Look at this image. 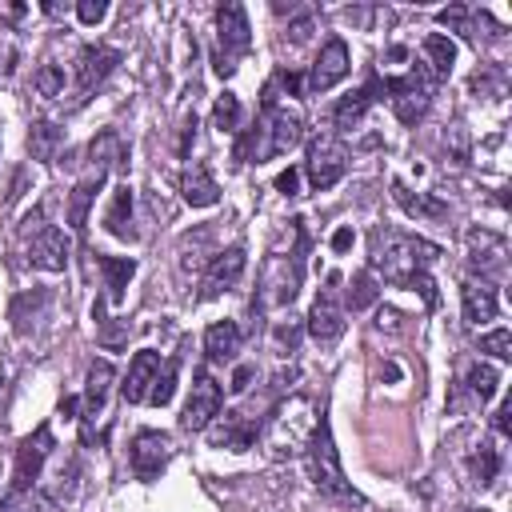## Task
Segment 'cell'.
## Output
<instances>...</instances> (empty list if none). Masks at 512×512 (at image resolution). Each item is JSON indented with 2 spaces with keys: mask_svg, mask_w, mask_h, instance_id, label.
I'll use <instances>...</instances> for the list:
<instances>
[{
  "mask_svg": "<svg viewBox=\"0 0 512 512\" xmlns=\"http://www.w3.org/2000/svg\"><path fill=\"white\" fill-rule=\"evenodd\" d=\"M92 316H96V324H108L104 312H100V304L92 308ZM100 340H104V348H116V344H120V332H108V336H100Z\"/></svg>",
  "mask_w": 512,
  "mask_h": 512,
  "instance_id": "bcb514c9",
  "label": "cell"
},
{
  "mask_svg": "<svg viewBox=\"0 0 512 512\" xmlns=\"http://www.w3.org/2000/svg\"><path fill=\"white\" fill-rule=\"evenodd\" d=\"M296 344H300V320L288 312L284 320L272 324V348L284 356V352H296Z\"/></svg>",
  "mask_w": 512,
  "mask_h": 512,
  "instance_id": "e575fe53",
  "label": "cell"
},
{
  "mask_svg": "<svg viewBox=\"0 0 512 512\" xmlns=\"http://www.w3.org/2000/svg\"><path fill=\"white\" fill-rule=\"evenodd\" d=\"M104 176H108V172H96V168H92L84 180H76V188L68 192V228H76V232L84 228V220H88V208H92V200H96V188L104 184Z\"/></svg>",
  "mask_w": 512,
  "mask_h": 512,
  "instance_id": "d4e9b609",
  "label": "cell"
},
{
  "mask_svg": "<svg viewBox=\"0 0 512 512\" xmlns=\"http://www.w3.org/2000/svg\"><path fill=\"white\" fill-rule=\"evenodd\" d=\"M384 92L392 100V112L400 124H416L428 112V92H432V76L424 68H408L404 76L384 80Z\"/></svg>",
  "mask_w": 512,
  "mask_h": 512,
  "instance_id": "30bf717a",
  "label": "cell"
},
{
  "mask_svg": "<svg viewBox=\"0 0 512 512\" xmlns=\"http://www.w3.org/2000/svg\"><path fill=\"white\" fill-rule=\"evenodd\" d=\"M252 376H256V368H252V364H240V368L232 372V384H228V388H232V392H248Z\"/></svg>",
  "mask_w": 512,
  "mask_h": 512,
  "instance_id": "7bdbcfd3",
  "label": "cell"
},
{
  "mask_svg": "<svg viewBox=\"0 0 512 512\" xmlns=\"http://www.w3.org/2000/svg\"><path fill=\"white\" fill-rule=\"evenodd\" d=\"M0 512H36V500L28 496V488H12L8 496H0Z\"/></svg>",
  "mask_w": 512,
  "mask_h": 512,
  "instance_id": "ab89813d",
  "label": "cell"
},
{
  "mask_svg": "<svg viewBox=\"0 0 512 512\" xmlns=\"http://www.w3.org/2000/svg\"><path fill=\"white\" fill-rule=\"evenodd\" d=\"M408 284H412V288L424 296V304H428V308H436V300H440V296H436V284H432V276H428V272H416Z\"/></svg>",
  "mask_w": 512,
  "mask_h": 512,
  "instance_id": "b9f144b4",
  "label": "cell"
},
{
  "mask_svg": "<svg viewBox=\"0 0 512 512\" xmlns=\"http://www.w3.org/2000/svg\"><path fill=\"white\" fill-rule=\"evenodd\" d=\"M420 52H424V64H428V76L432 80H444L452 72V64H456V44L444 32H428Z\"/></svg>",
  "mask_w": 512,
  "mask_h": 512,
  "instance_id": "484cf974",
  "label": "cell"
},
{
  "mask_svg": "<svg viewBox=\"0 0 512 512\" xmlns=\"http://www.w3.org/2000/svg\"><path fill=\"white\" fill-rule=\"evenodd\" d=\"M76 16H80V24L92 28V24H100V20L108 16V4H104V0H80V4H76Z\"/></svg>",
  "mask_w": 512,
  "mask_h": 512,
  "instance_id": "60d3db41",
  "label": "cell"
},
{
  "mask_svg": "<svg viewBox=\"0 0 512 512\" xmlns=\"http://www.w3.org/2000/svg\"><path fill=\"white\" fill-rule=\"evenodd\" d=\"M156 372H160V352H152V348L136 352L132 364H128V376H124V384H120V396H124L128 404H144L148 392H152Z\"/></svg>",
  "mask_w": 512,
  "mask_h": 512,
  "instance_id": "d6986e66",
  "label": "cell"
},
{
  "mask_svg": "<svg viewBox=\"0 0 512 512\" xmlns=\"http://www.w3.org/2000/svg\"><path fill=\"white\" fill-rule=\"evenodd\" d=\"M480 352H492L496 360H512V332L508 328H496V332L480 336Z\"/></svg>",
  "mask_w": 512,
  "mask_h": 512,
  "instance_id": "74e56055",
  "label": "cell"
},
{
  "mask_svg": "<svg viewBox=\"0 0 512 512\" xmlns=\"http://www.w3.org/2000/svg\"><path fill=\"white\" fill-rule=\"evenodd\" d=\"M28 264L40 272H64L68 264V236L60 228H40L36 236H28Z\"/></svg>",
  "mask_w": 512,
  "mask_h": 512,
  "instance_id": "ac0fdd59",
  "label": "cell"
},
{
  "mask_svg": "<svg viewBox=\"0 0 512 512\" xmlns=\"http://www.w3.org/2000/svg\"><path fill=\"white\" fill-rule=\"evenodd\" d=\"M376 296H380L376 272L372 268H360V272H352V280L344 288V312H364V308L376 304Z\"/></svg>",
  "mask_w": 512,
  "mask_h": 512,
  "instance_id": "83f0119b",
  "label": "cell"
},
{
  "mask_svg": "<svg viewBox=\"0 0 512 512\" xmlns=\"http://www.w3.org/2000/svg\"><path fill=\"white\" fill-rule=\"evenodd\" d=\"M240 340H244V336H240L236 320H212L208 332H204V356H208L212 364H228V360H236Z\"/></svg>",
  "mask_w": 512,
  "mask_h": 512,
  "instance_id": "44dd1931",
  "label": "cell"
},
{
  "mask_svg": "<svg viewBox=\"0 0 512 512\" xmlns=\"http://www.w3.org/2000/svg\"><path fill=\"white\" fill-rule=\"evenodd\" d=\"M348 68H352L348 44H344L340 36H332V40L320 48V56L312 60V68H308V80H304V92H312V96L328 92L332 84H340V80L348 76Z\"/></svg>",
  "mask_w": 512,
  "mask_h": 512,
  "instance_id": "5bb4252c",
  "label": "cell"
},
{
  "mask_svg": "<svg viewBox=\"0 0 512 512\" xmlns=\"http://www.w3.org/2000/svg\"><path fill=\"white\" fill-rule=\"evenodd\" d=\"M368 252H372V268L384 272L388 284H408L416 272H428V264L440 256L436 244L408 236V232H396V228H384V224L372 228Z\"/></svg>",
  "mask_w": 512,
  "mask_h": 512,
  "instance_id": "7a4b0ae2",
  "label": "cell"
},
{
  "mask_svg": "<svg viewBox=\"0 0 512 512\" xmlns=\"http://www.w3.org/2000/svg\"><path fill=\"white\" fill-rule=\"evenodd\" d=\"M304 140V120H300V112H292V108H264L260 112V120H256V128L240 140V160H252V164H264V160H276V156H284V152H292L296 144Z\"/></svg>",
  "mask_w": 512,
  "mask_h": 512,
  "instance_id": "3957f363",
  "label": "cell"
},
{
  "mask_svg": "<svg viewBox=\"0 0 512 512\" xmlns=\"http://www.w3.org/2000/svg\"><path fill=\"white\" fill-rule=\"evenodd\" d=\"M380 96H384V84L372 76L364 88H356L352 96H344V100L336 104V112H332V116H336V128H352V124H360V116L368 112V104L380 100Z\"/></svg>",
  "mask_w": 512,
  "mask_h": 512,
  "instance_id": "cb8c5ba5",
  "label": "cell"
},
{
  "mask_svg": "<svg viewBox=\"0 0 512 512\" xmlns=\"http://www.w3.org/2000/svg\"><path fill=\"white\" fill-rule=\"evenodd\" d=\"M308 468H312V484H316L324 496L360 504V496H356L352 484L344 480V468H340V456H336V444H332V432H328L324 420L316 424V436H312V444H308Z\"/></svg>",
  "mask_w": 512,
  "mask_h": 512,
  "instance_id": "277c9868",
  "label": "cell"
},
{
  "mask_svg": "<svg viewBox=\"0 0 512 512\" xmlns=\"http://www.w3.org/2000/svg\"><path fill=\"white\" fill-rule=\"evenodd\" d=\"M476 512H488V508H476Z\"/></svg>",
  "mask_w": 512,
  "mask_h": 512,
  "instance_id": "681fc988",
  "label": "cell"
},
{
  "mask_svg": "<svg viewBox=\"0 0 512 512\" xmlns=\"http://www.w3.org/2000/svg\"><path fill=\"white\" fill-rule=\"evenodd\" d=\"M496 472H500V452H496L492 444H480L476 456H472V476H476V484L488 488V484L496 480Z\"/></svg>",
  "mask_w": 512,
  "mask_h": 512,
  "instance_id": "836d02e7",
  "label": "cell"
},
{
  "mask_svg": "<svg viewBox=\"0 0 512 512\" xmlns=\"http://www.w3.org/2000/svg\"><path fill=\"white\" fill-rule=\"evenodd\" d=\"M104 224H108V232L120 236V240H132V236H136V232H132V188H128V184H120V188L112 192V204H108V212H104Z\"/></svg>",
  "mask_w": 512,
  "mask_h": 512,
  "instance_id": "f1b7e54d",
  "label": "cell"
},
{
  "mask_svg": "<svg viewBox=\"0 0 512 512\" xmlns=\"http://www.w3.org/2000/svg\"><path fill=\"white\" fill-rule=\"evenodd\" d=\"M460 300H464V320H468V324H488V320H496V288H492L488 280H464Z\"/></svg>",
  "mask_w": 512,
  "mask_h": 512,
  "instance_id": "603a6c76",
  "label": "cell"
},
{
  "mask_svg": "<svg viewBox=\"0 0 512 512\" xmlns=\"http://www.w3.org/2000/svg\"><path fill=\"white\" fill-rule=\"evenodd\" d=\"M344 300H340V276L332 272L328 280H324V288L316 292V300H312V308H308V336L320 344V348H328V344H336L340 336H344Z\"/></svg>",
  "mask_w": 512,
  "mask_h": 512,
  "instance_id": "ba28073f",
  "label": "cell"
},
{
  "mask_svg": "<svg viewBox=\"0 0 512 512\" xmlns=\"http://www.w3.org/2000/svg\"><path fill=\"white\" fill-rule=\"evenodd\" d=\"M212 128H220V132H236L240 128V100L232 92L216 96V104H212Z\"/></svg>",
  "mask_w": 512,
  "mask_h": 512,
  "instance_id": "d6a6232c",
  "label": "cell"
},
{
  "mask_svg": "<svg viewBox=\"0 0 512 512\" xmlns=\"http://www.w3.org/2000/svg\"><path fill=\"white\" fill-rule=\"evenodd\" d=\"M220 404H224L220 380L208 368H196L192 388H188V400H184V412H180V428L184 432H204L220 416Z\"/></svg>",
  "mask_w": 512,
  "mask_h": 512,
  "instance_id": "9c48e42d",
  "label": "cell"
},
{
  "mask_svg": "<svg viewBox=\"0 0 512 512\" xmlns=\"http://www.w3.org/2000/svg\"><path fill=\"white\" fill-rule=\"evenodd\" d=\"M76 408H80V396H64V400H60V412H64L68 420H76Z\"/></svg>",
  "mask_w": 512,
  "mask_h": 512,
  "instance_id": "7dc6e473",
  "label": "cell"
},
{
  "mask_svg": "<svg viewBox=\"0 0 512 512\" xmlns=\"http://www.w3.org/2000/svg\"><path fill=\"white\" fill-rule=\"evenodd\" d=\"M172 392H176V360H164V368L156 372V380H152V392H148V404H156V408H164L168 400H172Z\"/></svg>",
  "mask_w": 512,
  "mask_h": 512,
  "instance_id": "d590c367",
  "label": "cell"
},
{
  "mask_svg": "<svg viewBox=\"0 0 512 512\" xmlns=\"http://www.w3.org/2000/svg\"><path fill=\"white\" fill-rule=\"evenodd\" d=\"M60 144H64V132H60L56 124H48V120L32 124V132H28V152H32V160H56Z\"/></svg>",
  "mask_w": 512,
  "mask_h": 512,
  "instance_id": "4dcf8cb0",
  "label": "cell"
},
{
  "mask_svg": "<svg viewBox=\"0 0 512 512\" xmlns=\"http://www.w3.org/2000/svg\"><path fill=\"white\" fill-rule=\"evenodd\" d=\"M216 448H228V452H244L252 440H256V420L244 416V412H224L220 424L208 432Z\"/></svg>",
  "mask_w": 512,
  "mask_h": 512,
  "instance_id": "ffe728a7",
  "label": "cell"
},
{
  "mask_svg": "<svg viewBox=\"0 0 512 512\" xmlns=\"http://www.w3.org/2000/svg\"><path fill=\"white\" fill-rule=\"evenodd\" d=\"M392 196H396V204L408 212V216H444V204H436V200H428V196H412L400 180H392Z\"/></svg>",
  "mask_w": 512,
  "mask_h": 512,
  "instance_id": "1f68e13d",
  "label": "cell"
},
{
  "mask_svg": "<svg viewBox=\"0 0 512 512\" xmlns=\"http://www.w3.org/2000/svg\"><path fill=\"white\" fill-rule=\"evenodd\" d=\"M112 364L108 360H96L88 368V380H84V444L96 440V424L108 420V392H112Z\"/></svg>",
  "mask_w": 512,
  "mask_h": 512,
  "instance_id": "7c38bea8",
  "label": "cell"
},
{
  "mask_svg": "<svg viewBox=\"0 0 512 512\" xmlns=\"http://www.w3.org/2000/svg\"><path fill=\"white\" fill-rule=\"evenodd\" d=\"M352 240H356V236H352V228H336V232H332V252H348V248H352Z\"/></svg>",
  "mask_w": 512,
  "mask_h": 512,
  "instance_id": "f6af8a7d",
  "label": "cell"
},
{
  "mask_svg": "<svg viewBox=\"0 0 512 512\" xmlns=\"http://www.w3.org/2000/svg\"><path fill=\"white\" fill-rule=\"evenodd\" d=\"M0 388H4V384H0Z\"/></svg>",
  "mask_w": 512,
  "mask_h": 512,
  "instance_id": "f907efd6",
  "label": "cell"
},
{
  "mask_svg": "<svg viewBox=\"0 0 512 512\" xmlns=\"http://www.w3.org/2000/svg\"><path fill=\"white\" fill-rule=\"evenodd\" d=\"M96 264H100V272H104V288H108V300H112V304H120V300H124V288H128V280L136 276V260H132V256H100Z\"/></svg>",
  "mask_w": 512,
  "mask_h": 512,
  "instance_id": "4316f807",
  "label": "cell"
},
{
  "mask_svg": "<svg viewBox=\"0 0 512 512\" xmlns=\"http://www.w3.org/2000/svg\"><path fill=\"white\" fill-rule=\"evenodd\" d=\"M52 456V432L48 424H40L32 436H24L16 444V468H12V488H32L40 480L44 460Z\"/></svg>",
  "mask_w": 512,
  "mask_h": 512,
  "instance_id": "2e32d148",
  "label": "cell"
},
{
  "mask_svg": "<svg viewBox=\"0 0 512 512\" xmlns=\"http://www.w3.org/2000/svg\"><path fill=\"white\" fill-rule=\"evenodd\" d=\"M244 264H248V256H244V248H240V244H232V248L216 252V256L208 260V268H204L200 300H216V296L232 292V288L240 284V276H244Z\"/></svg>",
  "mask_w": 512,
  "mask_h": 512,
  "instance_id": "9a60e30c",
  "label": "cell"
},
{
  "mask_svg": "<svg viewBox=\"0 0 512 512\" xmlns=\"http://www.w3.org/2000/svg\"><path fill=\"white\" fill-rule=\"evenodd\" d=\"M116 64H120V52L108 48V44H88V48H80V56H76V104H84V100L112 76Z\"/></svg>",
  "mask_w": 512,
  "mask_h": 512,
  "instance_id": "4fadbf2b",
  "label": "cell"
},
{
  "mask_svg": "<svg viewBox=\"0 0 512 512\" xmlns=\"http://www.w3.org/2000/svg\"><path fill=\"white\" fill-rule=\"evenodd\" d=\"M172 460V436L156 432V428H144L132 436V448H128V464L136 472V480H156Z\"/></svg>",
  "mask_w": 512,
  "mask_h": 512,
  "instance_id": "8fae6325",
  "label": "cell"
},
{
  "mask_svg": "<svg viewBox=\"0 0 512 512\" xmlns=\"http://www.w3.org/2000/svg\"><path fill=\"white\" fill-rule=\"evenodd\" d=\"M496 384H500V372L492 368V364H484V360H476V364H468V372H464V392L472 396V400H492L496 396Z\"/></svg>",
  "mask_w": 512,
  "mask_h": 512,
  "instance_id": "f546056e",
  "label": "cell"
},
{
  "mask_svg": "<svg viewBox=\"0 0 512 512\" xmlns=\"http://www.w3.org/2000/svg\"><path fill=\"white\" fill-rule=\"evenodd\" d=\"M180 196L192 208H212L220 200V188H216V180H212V172L204 164H188L184 176H180Z\"/></svg>",
  "mask_w": 512,
  "mask_h": 512,
  "instance_id": "7402d4cb",
  "label": "cell"
},
{
  "mask_svg": "<svg viewBox=\"0 0 512 512\" xmlns=\"http://www.w3.org/2000/svg\"><path fill=\"white\" fill-rule=\"evenodd\" d=\"M296 184H300V172H296V168H288V172L276 176V188H280L284 196H296Z\"/></svg>",
  "mask_w": 512,
  "mask_h": 512,
  "instance_id": "ee69618b",
  "label": "cell"
},
{
  "mask_svg": "<svg viewBox=\"0 0 512 512\" xmlns=\"http://www.w3.org/2000/svg\"><path fill=\"white\" fill-rule=\"evenodd\" d=\"M316 424H320V408L312 396L304 392H292L284 400L272 404V412L264 416V428H260V448L268 460H296L308 452L312 436H316Z\"/></svg>",
  "mask_w": 512,
  "mask_h": 512,
  "instance_id": "6da1fadb",
  "label": "cell"
},
{
  "mask_svg": "<svg viewBox=\"0 0 512 512\" xmlns=\"http://www.w3.org/2000/svg\"><path fill=\"white\" fill-rule=\"evenodd\" d=\"M36 92L40 96H64V68L60 64H44L36 72Z\"/></svg>",
  "mask_w": 512,
  "mask_h": 512,
  "instance_id": "8d00e7d4",
  "label": "cell"
},
{
  "mask_svg": "<svg viewBox=\"0 0 512 512\" xmlns=\"http://www.w3.org/2000/svg\"><path fill=\"white\" fill-rule=\"evenodd\" d=\"M468 264L484 276H504L508 268V240L500 232H488V228H472L468 232Z\"/></svg>",
  "mask_w": 512,
  "mask_h": 512,
  "instance_id": "e0dca14e",
  "label": "cell"
},
{
  "mask_svg": "<svg viewBox=\"0 0 512 512\" xmlns=\"http://www.w3.org/2000/svg\"><path fill=\"white\" fill-rule=\"evenodd\" d=\"M296 288H300V260L296 252H272L260 268V288H256V300H252V312L256 308H288L296 300Z\"/></svg>",
  "mask_w": 512,
  "mask_h": 512,
  "instance_id": "5b68a950",
  "label": "cell"
},
{
  "mask_svg": "<svg viewBox=\"0 0 512 512\" xmlns=\"http://www.w3.org/2000/svg\"><path fill=\"white\" fill-rule=\"evenodd\" d=\"M252 48V32H248V12L240 4H220L216 8V72L232 76L244 60V52Z\"/></svg>",
  "mask_w": 512,
  "mask_h": 512,
  "instance_id": "8992f818",
  "label": "cell"
},
{
  "mask_svg": "<svg viewBox=\"0 0 512 512\" xmlns=\"http://www.w3.org/2000/svg\"><path fill=\"white\" fill-rule=\"evenodd\" d=\"M492 424H496V432H500V436H508V404H500V408H496V420H492Z\"/></svg>",
  "mask_w": 512,
  "mask_h": 512,
  "instance_id": "c3c4849f",
  "label": "cell"
},
{
  "mask_svg": "<svg viewBox=\"0 0 512 512\" xmlns=\"http://www.w3.org/2000/svg\"><path fill=\"white\" fill-rule=\"evenodd\" d=\"M304 172H308V184H312L316 192H328V188L348 172V148L340 144L336 132H316V136L308 140Z\"/></svg>",
  "mask_w": 512,
  "mask_h": 512,
  "instance_id": "52a82bcc",
  "label": "cell"
},
{
  "mask_svg": "<svg viewBox=\"0 0 512 512\" xmlns=\"http://www.w3.org/2000/svg\"><path fill=\"white\" fill-rule=\"evenodd\" d=\"M312 32H316V16H312V8H304L296 20H288V36H292V44H304Z\"/></svg>",
  "mask_w": 512,
  "mask_h": 512,
  "instance_id": "f35d334b",
  "label": "cell"
}]
</instances>
